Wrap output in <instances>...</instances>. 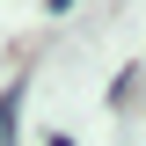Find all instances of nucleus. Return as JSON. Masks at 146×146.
Segmentation results:
<instances>
[{
    "mask_svg": "<svg viewBox=\"0 0 146 146\" xmlns=\"http://www.w3.org/2000/svg\"><path fill=\"white\" fill-rule=\"evenodd\" d=\"M15 102H22V88H7V95H0V146L15 139Z\"/></svg>",
    "mask_w": 146,
    "mask_h": 146,
    "instance_id": "f257e3e1",
    "label": "nucleus"
}]
</instances>
